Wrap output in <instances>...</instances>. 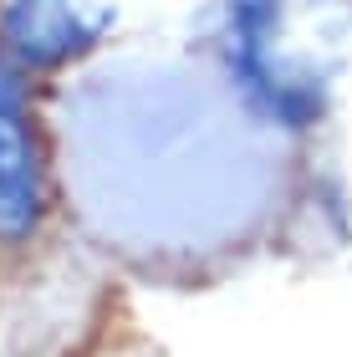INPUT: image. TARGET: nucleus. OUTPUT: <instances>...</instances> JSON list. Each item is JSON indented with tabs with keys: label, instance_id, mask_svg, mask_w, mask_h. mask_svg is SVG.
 Here are the masks:
<instances>
[{
	"label": "nucleus",
	"instance_id": "nucleus-2",
	"mask_svg": "<svg viewBox=\"0 0 352 357\" xmlns=\"http://www.w3.org/2000/svg\"><path fill=\"white\" fill-rule=\"evenodd\" d=\"M0 21H6V52L36 72L61 67L98 41L87 0H10Z\"/></svg>",
	"mask_w": 352,
	"mask_h": 357
},
{
	"label": "nucleus",
	"instance_id": "nucleus-1",
	"mask_svg": "<svg viewBox=\"0 0 352 357\" xmlns=\"http://www.w3.org/2000/svg\"><path fill=\"white\" fill-rule=\"evenodd\" d=\"M46 184H41V153L36 133L26 123L21 92L0 67V240H26L41 225Z\"/></svg>",
	"mask_w": 352,
	"mask_h": 357
}]
</instances>
